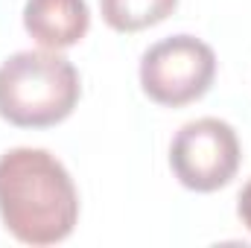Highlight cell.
Returning <instances> with one entry per match:
<instances>
[{
  "instance_id": "obj_1",
  "label": "cell",
  "mask_w": 251,
  "mask_h": 248,
  "mask_svg": "<svg viewBox=\"0 0 251 248\" xmlns=\"http://www.w3.org/2000/svg\"><path fill=\"white\" fill-rule=\"evenodd\" d=\"M0 219L24 246H56L73 234L79 190L56 155L32 146L0 155Z\"/></svg>"
},
{
  "instance_id": "obj_2",
  "label": "cell",
  "mask_w": 251,
  "mask_h": 248,
  "mask_svg": "<svg viewBox=\"0 0 251 248\" xmlns=\"http://www.w3.org/2000/svg\"><path fill=\"white\" fill-rule=\"evenodd\" d=\"M79 97V70L56 50H21L0 64V117L18 128L64 123Z\"/></svg>"
},
{
  "instance_id": "obj_3",
  "label": "cell",
  "mask_w": 251,
  "mask_h": 248,
  "mask_svg": "<svg viewBox=\"0 0 251 248\" xmlns=\"http://www.w3.org/2000/svg\"><path fill=\"white\" fill-rule=\"evenodd\" d=\"M213 79L216 53L196 35H170L152 44L140 59V88L164 108H181L201 99Z\"/></svg>"
},
{
  "instance_id": "obj_4",
  "label": "cell",
  "mask_w": 251,
  "mask_h": 248,
  "mask_svg": "<svg viewBox=\"0 0 251 248\" xmlns=\"http://www.w3.org/2000/svg\"><path fill=\"white\" fill-rule=\"evenodd\" d=\"M243 146L234 125L219 117L184 123L170 143V167L178 184L193 193H216L234 181Z\"/></svg>"
},
{
  "instance_id": "obj_5",
  "label": "cell",
  "mask_w": 251,
  "mask_h": 248,
  "mask_svg": "<svg viewBox=\"0 0 251 248\" xmlns=\"http://www.w3.org/2000/svg\"><path fill=\"white\" fill-rule=\"evenodd\" d=\"M24 29L38 47L62 53L88 35L91 9L85 0H26Z\"/></svg>"
},
{
  "instance_id": "obj_6",
  "label": "cell",
  "mask_w": 251,
  "mask_h": 248,
  "mask_svg": "<svg viewBox=\"0 0 251 248\" xmlns=\"http://www.w3.org/2000/svg\"><path fill=\"white\" fill-rule=\"evenodd\" d=\"M176 6L178 0H100V15L114 32H140L167 21Z\"/></svg>"
},
{
  "instance_id": "obj_7",
  "label": "cell",
  "mask_w": 251,
  "mask_h": 248,
  "mask_svg": "<svg viewBox=\"0 0 251 248\" xmlns=\"http://www.w3.org/2000/svg\"><path fill=\"white\" fill-rule=\"evenodd\" d=\"M237 216H240V222L251 231V178L246 181V187L237 196Z\"/></svg>"
}]
</instances>
